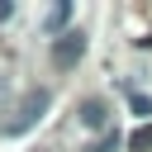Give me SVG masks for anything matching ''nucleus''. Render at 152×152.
I'll return each instance as SVG.
<instances>
[{
  "instance_id": "f257e3e1",
  "label": "nucleus",
  "mask_w": 152,
  "mask_h": 152,
  "mask_svg": "<svg viewBox=\"0 0 152 152\" xmlns=\"http://www.w3.org/2000/svg\"><path fill=\"white\" fill-rule=\"evenodd\" d=\"M48 104H52V95H48V90H28V95H24V104H19V114L5 124V138H19V133H28V128L43 119V109H48Z\"/></svg>"
},
{
  "instance_id": "f03ea898",
  "label": "nucleus",
  "mask_w": 152,
  "mask_h": 152,
  "mask_svg": "<svg viewBox=\"0 0 152 152\" xmlns=\"http://www.w3.org/2000/svg\"><path fill=\"white\" fill-rule=\"evenodd\" d=\"M81 52H86V33L81 28H71V33H62L57 43H52V62L66 71V66H76L81 62Z\"/></svg>"
},
{
  "instance_id": "7ed1b4c3",
  "label": "nucleus",
  "mask_w": 152,
  "mask_h": 152,
  "mask_svg": "<svg viewBox=\"0 0 152 152\" xmlns=\"http://www.w3.org/2000/svg\"><path fill=\"white\" fill-rule=\"evenodd\" d=\"M81 124H86V128H104V124H109V104H104V100H86V104H81Z\"/></svg>"
},
{
  "instance_id": "20e7f679",
  "label": "nucleus",
  "mask_w": 152,
  "mask_h": 152,
  "mask_svg": "<svg viewBox=\"0 0 152 152\" xmlns=\"http://www.w3.org/2000/svg\"><path fill=\"white\" fill-rule=\"evenodd\" d=\"M128 147H133V152H142V147H152V124H142V128H138V133L128 138Z\"/></svg>"
},
{
  "instance_id": "39448f33",
  "label": "nucleus",
  "mask_w": 152,
  "mask_h": 152,
  "mask_svg": "<svg viewBox=\"0 0 152 152\" xmlns=\"http://www.w3.org/2000/svg\"><path fill=\"white\" fill-rule=\"evenodd\" d=\"M66 14H71V5H57V10L48 14V28H62V24H66Z\"/></svg>"
},
{
  "instance_id": "423d86ee",
  "label": "nucleus",
  "mask_w": 152,
  "mask_h": 152,
  "mask_svg": "<svg viewBox=\"0 0 152 152\" xmlns=\"http://www.w3.org/2000/svg\"><path fill=\"white\" fill-rule=\"evenodd\" d=\"M114 147H119V133H104L100 142H90V152H114Z\"/></svg>"
},
{
  "instance_id": "0eeeda50",
  "label": "nucleus",
  "mask_w": 152,
  "mask_h": 152,
  "mask_svg": "<svg viewBox=\"0 0 152 152\" xmlns=\"http://www.w3.org/2000/svg\"><path fill=\"white\" fill-rule=\"evenodd\" d=\"M128 104H133L138 114H152V104H147V95H138V90H128Z\"/></svg>"
}]
</instances>
